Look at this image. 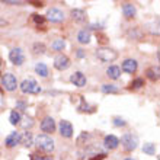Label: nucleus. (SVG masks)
I'll use <instances>...</instances> for the list:
<instances>
[{"instance_id":"nucleus-40","label":"nucleus","mask_w":160,"mask_h":160,"mask_svg":"<svg viewBox=\"0 0 160 160\" xmlns=\"http://www.w3.org/2000/svg\"><path fill=\"white\" fill-rule=\"evenodd\" d=\"M42 160H52L51 157H42Z\"/></svg>"},{"instance_id":"nucleus-35","label":"nucleus","mask_w":160,"mask_h":160,"mask_svg":"<svg viewBox=\"0 0 160 160\" xmlns=\"http://www.w3.org/2000/svg\"><path fill=\"white\" fill-rule=\"evenodd\" d=\"M29 4H32L35 8H42V6H44V2H29Z\"/></svg>"},{"instance_id":"nucleus-9","label":"nucleus","mask_w":160,"mask_h":160,"mask_svg":"<svg viewBox=\"0 0 160 160\" xmlns=\"http://www.w3.org/2000/svg\"><path fill=\"white\" fill-rule=\"evenodd\" d=\"M41 130L42 132H45L47 135L52 134L55 131V121L51 117H45V118L41 121Z\"/></svg>"},{"instance_id":"nucleus-12","label":"nucleus","mask_w":160,"mask_h":160,"mask_svg":"<svg viewBox=\"0 0 160 160\" xmlns=\"http://www.w3.org/2000/svg\"><path fill=\"white\" fill-rule=\"evenodd\" d=\"M21 143V134L19 132H10V134L6 137V140H4V144H6V147L9 148H13V147H16L18 144Z\"/></svg>"},{"instance_id":"nucleus-23","label":"nucleus","mask_w":160,"mask_h":160,"mask_svg":"<svg viewBox=\"0 0 160 160\" xmlns=\"http://www.w3.org/2000/svg\"><path fill=\"white\" fill-rule=\"evenodd\" d=\"M10 124L12 125H18V124H21V119H22V117H21V114L18 112L16 109H13L12 112H10Z\"/></svg>"},{"instance_id":"nucleus-19","label":"nucleus","mask_w":160,"mask_h":160,"mask_svg":"<svg viewBox=\"0 0 160 160\" xmlns=\"http://www.w3.org/2000/svg\"><path fill=\"white\" fill-rule=\"evenodd\" d=\"M90 38H92V35H90V32L86 29L80 31L79 34H77V41H79L80 44H89V42H90Z\"/></svg>"},{"instance_id":"nucleus-34","label":"nucleus","mask_w":160,"mask_h":160,"mask_svg":"<svg viewBox=\"0 0 160 160\" xmlns=\"http://www.w3.org/2000/svg\"><path fill=\"white\" fill-rule=\"evenodd\" d=\"M106 157L105 153H99V154H95V156H92L89 160H103Z\"/></svg>"},{"instance_id":"nucleus-3","label":"nucleus","mask_w":160,"mask_h":160,"mask_svg":"<svg viewBox=\"0 0 160 160\" xmlns=\"http://www.w3.org/2000/svg\"><path fill=\"white\" fill-rule=\"evenodd\" d=\"M19 88L23 93H28V95H38L41 92V86L37 83V80L29 77V79H25L19 84Z\"/></svg>"},{"instance_id":"nucleus-16","label":"nucleus","mask_w":160,"mask_h":160,"mask_svg":"<svg viewBox=\"0 0 160 160\" xmlns=\"http://www.w3.org/2000/svg\"><path fill=\"white\" fill-rule=\"evenodd\" d=\"M72 18L79 23H83V22L88 21V15L83 9H73L72 10Z\"/></svg>"},{"instance_id":"nucleus-11","label":"nucleus","mask_w":160,"mask_h":160,"mask_svg":"<svg viewBox=\"0 0 160 160\" xmlns=\"http://www.w3.org/2000/svg\"><path fill=\"white\" fill-rule=\"evenodd\" d=\"M137 68H138V63H137V60H134V58L124 60V63H122V70H124L125 73L132 74V73L137 72Z\"/></svg>"},{"instance_id":"nucleus-2","label":"nucleus","mask_w":160,"mask_h":160,"mask_svg":"<svg viewBox=\"0 0 160 160\" xmlns=\"http://www.w3.org/2000/svg\"><path fill=\"white\" fill-rule=\"evenodd\" d=\"M96 57L103 63H112L118 58V52L112 48H108V47H102V48H98L96 50Z\"/></svg>"},{"instance_id":"nucleus-21","label":"nucleus","mask_w":160,"mask_h":160,"mask_svg":"<svg viewBox=\"0 0 160 160\" xmlns=\"http://www.w3.org/2000/svg\"><path fill=\"white\" fill-rule=\"evenodd\" d=\"M35 72H37V74L41 77H47L48 76V67H47L44 63H38L37 66H35Z\"/></svg>"},{"instance_id":"nucleus-22","label":"nucleus","mask_w":160,"mask_h":160,"mask_svg":"<svg viewBox=\"0 0 160 160\" xmlns=\"http://www.w3.org/2000/svg\"><path fill=\"white\" fill-rule=\"evenodd\" d=\"M143 152L146 153V154H148V156H154V154H156V144L146 143L143 146Z\"/></svg>"},{"instance_id":"nucleus-28","label":"nucleus","mask_w":160,"mask_h":160,"mask_svg":"<svg viewBox=\"0 0 160 160\" xmlns=\"http://www.w3.org/2000/svg\"><path fill=\"white\" fill-rule=\"evenodd\" d=\"M77 111L79 112H90V106L86 101H84L83 98H80V105L77 106Z\"/></svg>"},{"instance_id":"nucleus-27","label":"nucleus","mask_w":160,"mask_h":160,"mask_svg":"<svg viewBox=\"0 0 160 160\" xmlns=\"http://www.w3.org/2000/svg\"><path fill=\"white\" fill-rule=\"evenodd\" d=\"M64 47H66V41H64V39H55V41L51 44V48L55 51H63Z\"/></svg>"},{"instance_id":"nucleus-39","label":"nucleus","mask_w":160,"mask_h":160,"mask_svg":"<svg viewBox=\"0 0 160 160\" xmlns=\"http://www.w3.org/2000/svg\"><path fill=\"white\" fill-rule=\"evenodd\" d=\"M16 105L19 106V108H26V103H25V102H18Z\"/></svg>"},{"instance_id":"nucleus-4","label":"nucleus","mask_w":160,"mask_h":160,"mask_svg":"<svg viewBox=\"0 0 160 160\" xmlns=\"http://www.w3.org/2000/svg\"><path fill=\"white\" fill-rule=\"evenodd\" d=\"M121 144L125 152H132L137 148V144H138V138L135 137L134 134H124L121 137Z\"/></svg>"},{"instance_id":"nucleus-1","label":"nucleus","mask_w":160,"mask_h":160,"mask_svg":"<svg viewBox=\"0 0 160 160\" xmlns=\"http://www.w3.org/2000/svg\"><path fill=\"white\" fill-rule=\"evenodd\" d=\"M35 144H37V147L39 150H42V152H45V153H51L54 150V140L47 134H39L35 138Z\"/></svg>"},{"instance_id":"nucleus-33","label":"nucleus","mask_w":160,"mask_h":160,"mask_svg":"<svg viewBox=\"0 0 160 160\" xmlns=\"http://www.w3.org/2000/svg\"><path fill=\"white\" fill-rule=\"evenodd\" d=\"M96 38H98V41L101 42V44H106V42H108L106 35H103V34H96Z\"/></svg>"},{"instance_id":"nucleus-15","label":"nucleus","mask_w":160,"mask_h":160,"mask_svg":"<svg viewBox=\"0 0 160 160\" xmlns=\"http://www.w3.org/2000/svg\"><path fill=\"white\" fill-rule=\"evenodd\" d=\"M122 13H124V16L127 19H132L135 16V13H137V9H135L134 4L131 3H124L122 4Z\"/></svg>"},{"instance_id":"nucleus-36","label":"nucleus","mask_w":160,"mask_h":160,"mask_svg":"<svg viewBox=\"0 0 160 160\" xmlns=\"http://www.w3.org/2000/svg\"><path fill=\"white\" fill-rule=\"evenodd\" d=\"M31 160H42V157L38 156V154H35V153H32V154H31Z\"/></svg>"},{"instance_id":"nucleus-6","label":"nucleus","mask_w":160,"mask_h":160,"mask_svg":"<svg viewBox=\"0 0 160 160\" xmlns=\"http://www.w3.org/2000/svg\"><path fill=\"white\" fill-rule=\"evenodd\" d=\"M64 12L63 10H60V9L57 8H52L50 9L48 12H47V18L45 19H48L50 22H52V23H60V22L64 21Z\"/></svg>"},{"instance_id":"nucleus-8","label":"nucleus","mask_w":160,"mask_h":160,"mask_svg":"<svg viewBox=\"0 0 160 160\" xmlns=\"http://www.w3.org/2000/svg\"><path fill=\"white\" fill-rule=\"evenodd\" d=\"M70 58H68L67 55L64 54H58L57 57L54 58V67L57 68V70H60V72H63V70H67L68 67H70Z\"/></svg>"},{"instance_id":"nucleus-37","label":"nucleus","mask_w":160,"mask_h":160,"mask_svg":"<svg viewBox=\"0 0 160 160\" xmlns=\"http://www.w3.org/2000/svg\"><path fill=\"white\" fill-rule=\"evenodd\" d=\"M77 57H79V58H83V57H84V51L83 50H77Z\"/></svg>"},{"instance_id":"nucleus-30","label":"nucleus","mask_w":160,"mask_h":160,"mask_svg":"<svg viewBox=\"0 0 160 160\" xmlns=\"http://www.w3.org/2000/svg\"><path fill=\"white\" fill-rule=\"evenodd\" d=\"M34 22L37 25H44L45 23V16H41V15H34Z\"/></svg>"},{"instance_id":"nucleus-7","label":"nucleus","mask_w":160,"mask_h":160,"mask_svg":"<svg viewBox=\"0 0 160 160\" xmlns=\"http://www.w3.org/2000/svg\"><path fill=\"white\" fill-rule=\"evenodd\" d=\"M9 60L12 61L15 66H22L23 61H25V54L21 48H13L10 52H9Z\"/></svg>"},{"instance_id":"nucleus-25","label":"nucleus","mask_w":160,"mask_h":160,"mask_svg":"<svg viewBox=\"0 0 160 160\" xmlns=\"http://www.w3.org/2000/svg\"><path fill=\"white\" fill-rule=\"evenodd\" d=\"M101 89L103 93H119V89L115 84H102Z\"/></svg>"},{"instance_id":"nucleus-32","label":"nucleus","mask_w":160,"mask_h":160,"mask_svg":"<svg viewBox=\"0 0 160 160\" xmlns=\"http://www.w3.org/2000/svg\"><path fill=\"white\" fill-rule=\"evenodd\" d=\"M114 125L115 127H125L127 122L124 121L122 118H119V117H115V118H114Z\"/></svg>"},{"instance_id":"nucleus-31","label":"nucleus","mask_w":160,"mask_h":160,"mask_svg":"<svg viewBox=\"0 0 160 160\" xmlns=\"http://www.w3.org/2000/svg\"><path fill=\"white\" fill-rule=\"evenodd\" d=\"M2 3L4 4H12V6H21V4H25V2H22V0H3Z\"/></svg>"},{"instance_id":"nucleus-10","label":"nucleus","mask_w":160,"mask_h":160,"mask_svg":"<svg viewBox=\"0 0 160 160\" xmlns=\"http://www.w3.org/2000/svg\"><path fill=\"white\" fill-rule=\"evenodd\" d=\"M58 128H60V134L63 135V137H66V138H72L73 137V125H72V122L63 119V121L60 122Z\"/></svg>"},{"instance_id":"nucleus-13","label":"nucleus","mask_w":160,"mask_h":160,"mask_svg":"<svg viewBox=\"0 0 160 160\" xmlns=\"http://www.w3.org/2000/svg\"><path fill=\"white\" fill-rule=\"evenodd\" d=\"M70 82H72L74 86H77V88H83L84 84H86V76H84L82 72H76L72 74Z\"/></svg>"},{"instance_id":"nucleus-29","label":"nucleus","mask_w":160,"mask_h":160,"mask_svg":"<svg viewBox=\"0 0 160 160\" xmlns=\"http://www.w3.org/2000/svg\"><path fill=\"white\" fill-rule=\"evenodd\" d=\"M144 86V79H141V77H137V79H134L132 82H131L130 84V89H140Z\"/></svg>"},{"instance_id":"nucleus-18","label":"nucleus","mask_w":160,"mask_h":160,"mask_svg":"<svg viewBox=\"0 0 160 160\" xmlns=\"http://www.w3.org/2000/svg\"><path fill=\"white\" fill-rule=\"evenodd\" d=\"M106 76L112 80H118L119 77H121V68H119L118 66H111V67H108V70H106Z\"/></svg>"},{"instance_id":"nucleus-41","label":"nucleus","mask_w":160,"mask_h":160,"mask_svg":"<svg viewBox=\"0 0 160 160\" xmlns=\"http://www.w3.org/2000/svg\"><path fill=\"white\" fill-rule=\"evenodd\" d=\"M125 160H134V159H125Z\"/></svg>"},{"instance_id":"nucleus-38","label":"nucleus","mask_w":160,"mask_h":160,"mask_svg":"<svg viewBox=\"0 0 160 160\" xmlns=\"http://www.w3.org/2000/svg\"><path fill=\"white\" fill-rule=\"evenodd\" d=\"M90 29H101V25H99V23H93V25H90Z\"/></svg>"},{"instance_id":"nucleus-5","label":"nucleus","mask_w":160,"mask_h":160,"mask_svg":"<svg viewBox=\"0 0 160 160\" xmlns=\"http://www.w3.org/2000/svg\"><path fill=\"white\" fill-rule=\"evenodd\" d=\"M2 84H3V88L8 92H13L18 88V80L12 73H6L4 76H2Z\"/></svg>"},{"instance_id":"nucleus-14","label":"nucleus","mask_w":160,"mask_h":160,"mask_svg":"<svg viewBox=\"0 0 160 160\" xmlns=\"http://www.w3.org/2000/svg\"><path fill=\"white\" fill-rule=\"evenodd\" d=\"M146 76H147L148 80L152 82H157L160 79V68L159 66H153V67H148L146 70Z\"/></svg>"},{"instance_id":"nucleus-24","label":"nucleus","mask_w":160,"mask_h":160,"mask_svg":"<svg viewBox=\"0 0 160 160\" xmlns=\"http://www.w3.org/2000/svg\"><path fill=\"white\" fill-rule=\"evenodd\" d=\"M32 51H34V54H44L47 51V47L44 42H35L32 47Z\"/></svg>"},{"instance_id":"nucleus-17","label":"nucleus","mask_w":160,"mask_h":160,"mask_svg":"<svg viewBox=\"0 0 160 160\" xmlns=\"http://www.w3.org/2000/svg\"><path fill=\"white\" fill-rule=\"evenodd\" d=\"M103 144H105L106 148H109V150H115V148L119 146V138L118 137H115V135H106Z\"/></svg>"},{"instance_id":"nucleus-43","label":"nucleus","mask_w":160,"mask_h":160,"mask_svg":"<svg viewBox=\"0 0 160 160\" xmlns=\"http://www.w3.org/2000/svg\"><path fill=\"white\" fill-rule=\"evenodd\" d=\"M0 74H2V73H0Z\"/></svg>"},{"instance_id":"nucleus-42","label":"nucleus","mask_w":160,"mask_h":160,"mask_svg":"<svg viewBox=\"0 0 160 160\" xmlns=\"http://www.w3.org/2000/svg\"><path fill=\"white\" fill-rule=\"evenodd\" d=\"M0 66H2V60H0Z\"/></svg>"},{"instance_id":"nucleus-20","label":"nucleus","mask_w":160,"mask_h":160,"mask_svg":"<svg viewBox=\"0 0 160 160\" xmlns=\"http://www.w3.org/2000/svg\"><path fill=\"white\" fill-rule=\"evenodd\" d=\"M21 143L25 146V147H31L32 144H34V135H32V132H25L23 135H21Z\"/></svg>"},{"instance_id":"nucleus-26","label":"nucleus","mask_w":160,"mask_h":160,"mask_svg":"<svg viewBox=\"0 0 160 160\" xmlns=\"http://www.w3.org/2000/svg\"><path fill=\"white\" fill-rule=\"evenodd\" d=\"M128 37L132 39H141V37H143V32H141V29L140 28H132V29L128 31Z\"/></svg>"}]
</instances>
